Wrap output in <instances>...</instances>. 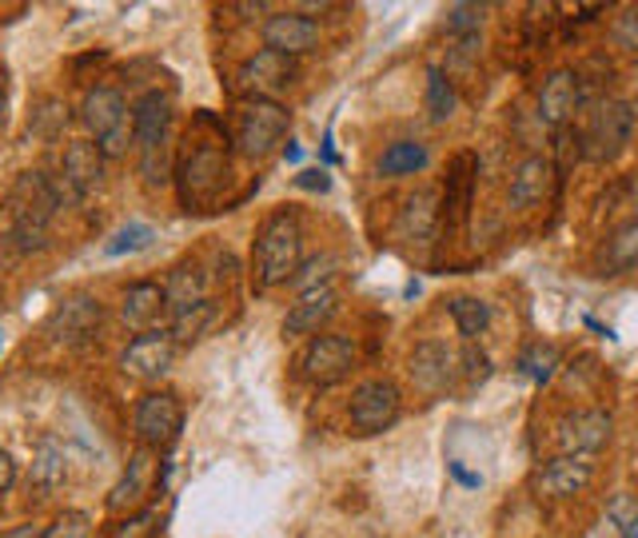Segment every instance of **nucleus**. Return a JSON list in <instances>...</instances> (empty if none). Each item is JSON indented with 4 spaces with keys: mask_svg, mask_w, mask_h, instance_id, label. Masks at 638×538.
<instances>
[{
    "mask_svg": "<svg viewBox=\"0 0 638 538\" xmlns=\"http://www.w3.org/2000/svg\"><path fill=\"white\" fill-rule=\"evenodd\" d=\"M299 256H303V228H299V216L288 208L271 211L256 231V244H251V279L259 288H279V283H291L299 271Z\"/></svg>",
    "mask_w": 638,
    "mask_h": 538,
    "instance_id": "1",
    "label": "nucleus"
},
{
    "mask_svg": "<svg viewBox=\"0 0 638 538\" xmlns=\"http://www.w3.org/2000/svg\"><path fill=\"white\" fill-rule=\"evenodd\" d=\"M172 100L164 92H144L132 108V139L140 148V172H144V184L160 188L172 179Z\"/></svg>",
    "mask_w": 638,
    "mask_h": 538,
    "instance_id": "2",
    "label": "nucleus"
},
{
    "mask_svg": "<svg viewBox=\"0 0 638 538\" xmlns=\"http://www.w3.org/2000/svg\"><path fill=\"white\" fill-rule=\"evenodd\" d=\"M638 128V108L630 100H598L595 112H590L587 128L578 132L583 136V159L590 164H615L622 152L630 148Z\"/></svg>",
    "mask_w": 638,
    "mask_h": 538,
    "instance_id": "3",
    "label": "nucleus"
},
{
    "mask_svg": "<svg viewBox=\"0 0 638 538\" xmlns=\"http://www.w3.org/2000/svg\"><path fill=\"white\" fill-rule=\"evenodd\" d=\"M291 128V112L279 104V100H244L236 112V124H231V144H236L239 156L264 159L284 144Z\"/></svg>",
    "mask_w": 638,
    "mask_h": 538,
    "instance_id": "4",
    "label": "nucleus"
},
{
    "mask_svg": "<svg viewBox=\"0 0 638 538\" xmlns=\"http://www.w3.org/2000/svg\"><path fill=\"white\" fill-rule=\"evenodd\" d=\"M228 152L219 148L216 139H199L192 144L176 164V188H179V199L188 204V208H199V204H212L219 199L224 184H228Z\"/></svg>",
    "mask_w": 638,
    "mask_h": 538,
    "instance_id": "5",
    "label": "nucleus"
},
{
    "mask_svg": "<svg viewBox=\"0 0 638 538\" xmlns=\"http://www.w3.org/2000/svg\"><path fill=\"white\" fill-rule=\"evenodd\" d=\"M132 427H136L140 447L164 451L176 443L179 427H184V407H179V399L172 391H152L132 411Z\"/></svg>",
    "mask_w": 638,
    "mask_h": 538,
    "instance_id": "6",
    "label": "nucleus"
},
{
    "mask_svg": "<svg viewBox=\"0 0 638 538\" xmlns=\"http://www.w3.org/2000/svg\"><path fill=\"white\" fill-rule=\"evenodd\" d=\"M399 407H403V399L391 379H368L351 395V427L359 435H379L399 418Z\"/></svg>",
    "mask_w": 638,
    "mask_h": 538,
    "instance_id": "7",
    "label": "nucleus"
},
{
    "mask_svg": "<svg viewBox=\"0 0 638 538\" xmlns=\"http://www.w3.org/2000/svg\"><path fill=\"white\" fill-rule=\"evenodd\" d=\"M356 343L343 335H311V343L303 348V359H299V371L319 383V387H331L339 379H348L351 368H356Z\"/></svg>",
    "mask_w": 638,
    "mask_h": 538,
    "instance_id": "8",
    "label": "nucleus"
},
{
    "mask_svg": "<svg viewBox=\"0 0 638 538\" xmlns=\"http://www.w3.org/2000/svg\"><path fill=\"white\" fill-rule=\"evenodd\" d=\"M176 363V339L172 331H144V335H132V343L120 351V368L124 375L140 379V383H156L164 379Z\"/></svg>",
    "mask_w": 638,
    "mask_h": 538,
    "instance_id": "9",
    "label": "nucleus"
},
{
    "mask_svg": "<svg viewBox=\"0 0 638 538\" xmlns=\"http://www.w3.org/2000/svg\"><path fill=\"white\" fill-rule=\"evenodd\" d=\"M610 411L603 407H578L558 418V455H598L610 443Z\"/></svg>",
    "mask_w": 638,
    "mask_h": 538,
    "instance_id": "10",
    "label": "nucleus"
},
{
    "mask_svg": "<svg viewBox=\"0 0 638 538\" xmlns=\"http://www.w3.org/2000/svg\"><path fill=\"white\" fill-rule=\"evenodd\" d=\"M555 179H558V168L550 156H543V152L523 156L515 164V172H511V184H507L511 208L527 211V208H538V204H547V199L555 196Z\"/></svg>",
    "mask_w": 638,
    "mask_h": 538,
    "instance_id": "11",
    "label": "nucleus"
},
{
    "mask_svg": "<svg viewBox=\"0 0 638 538\" xmlns=\"http://www.w3.org/2000/svg\"><path fill=\"white\" fill-rule=\"evenodd\" d=\"M148 490H156V451L140 447L128 458L124 475L116 478V487L109 490V510L112 515H132V510L144 507Z\"/></svg>",
    "mask_w": 638,
    "mask_h": 538,
    "instance_id": "12",
    "label": "nucleus"
},
{
    "mask_svg": "<svg viewBox=\"0 0 638 538\" xmlns=\"http://www.w3.org/2000/svg\"><path fill=\"white\" fill-rule=\"evenodd\" d=\"M296 80V60L279 56L271 49H259L256 56L239 69V89L248 92V100H276V92H284Z\"/></svg>",
    "mask_w": 638,
    "mask_h": 538,
    "instance_id": "13",
    "label": "nucleus"
},
{
    "mask_svg": "<svg viewBox=\"0 0 638 538\" xmlns=\"http://www.w3.org/2000/svg\"><path fill=\"white\" fill-rule=\"evenodd\" d=\"M595 478V455H555L538 470L535 490L543 498H575L590 487Z\"/></svg>",
    "mask_w": 638,
    "mask_h": 538,
    "instance_id": "14",
    "label": "nucleus"
},
{
    "mask_svg": "<svg viewBox=\"0 0 638 538\" xmlns=\"http://www.w3.org/2000/svg\"><path fill=\"white\" fill-rule=\"evenodd\" d=\"M264 49L291 60L303 56V52L319 49V24L303 12H276L264 20Z\"/></svg>",
    "mask_w": 638,
    "mask_h": 538,
    "instance_id": "15",
    "label": "nucleus"
},
{
    "mask_svg": "<svg viewBox=\"0 0 638 538\" xmlns=\"http://www.w3.org/2000/svg\"><path fill=\"white\" fill-rule=\"evenodd\" d=\"M475 172H478V159L475 152H459L451 159L447 168V179H443V219H447V228H463L471 216V204H475Z\"/></svg>",
    "mask_w": 638,
    "mask_h": 538,
    "instance_id": "16",
    "label": "nucleus"
},
{
    "mask_svg": "<svg viewBox=\"0 0 638 538\" xmlns=\"http://www.w3.org/2000/svg\"><path fill=\"white\" fill-rule=\"evenodd\" d=\"M80 120H84V128L100 139L116 136L120 128H128V104H124V92L120 89H109V84H96L92 92H84L80 100Z\"/></svg>",
    "mask_w": 638,
    "mask_h": 538,
    "instance_id": "17",
    "label": "nucleus"
},
{
    "mask_svg": "<svg viewBox=\"0 0 638 538\" xmlns=\"http://www.w3.org/2000/svg\"><path fill=\"white\" fill-rule=\"evenodd\" d=\"M408 371L411 379H415V387L439 395V391H447L451 383H455V371H459L455 351H451L447 343H439V339H423V343H415V351H411Z\"/></svg>",
    "mask_w": 638,
    "mask_h": 538,
    "instance_id": "18",
    "label": "nucleus"
},
{
    "mask_svg": "<svg viewBox=\"0 0 638 538\" xmlns=\"http://www.w3.org/2000/svg\"><path fill=\"white\" fill-rule=\"evenodd\" d=\"M439 224H443V196H439V188H415L399 208L395 231L403 239H411V244H431Z\"/></svg>",
    "mask_w": 638,
    "mask_h": 538,
    "instance_id": "19",
    "label": "nucleus"
},
{
    "mask_svg": "<svg viewBox=\"0 0 638 538\" xmlns=\"http://www.w3.org/2000/svg\"><path fill=\"white\" fill-rule=\"evenodd\" d=\"M100 323H104V308H100V299L92 296H72L64 299L56 311H52V335L60 339V343H69V348H76V343H84V339H92L100 331Z\"/></svg>",
    "mask_w": 638,
    "mask_h": 538,
    "instance_id": "20",
    "label": "nucleus"
},
{
    "mask_svg": "<svg viewBox=\"0 0 638 538\" xmlns=\"http://www.w3.org/2000/svg\"><path fill=\"white\" fill-rule=\"evenodd\" d=\"M578 72L570 69H555L547 80H543V89H538V120L547 124V128H567V120L578 112Z\"/></svg>",
    "mask_w": 638,
    "mask_h": 538,
    "instance_id": "21",
    "label": "nucleus"
},
{
    "mask_svg": "<svg viewBox=\"0 0 638 538\" xmlns=\"http://www.w3.org/2000/svg\"><path fill=\"white\" fill-rule=\"evenodd\" d=\"M336 308H339V291L331 288V283L299 291V299L288 308V319H284V331H288V335H319V328L336 315Z\"/></svg>",
    "mask_w": 638,
    "mask_h": 538,
    "instance_id": "22",
    "label": "nucleus"
},
{
    "mask_svg": "<svg viewBox=\"0 0 638 538\" xmlns=\"http://www.w3.org/2000/svg\"><path fill=\"white\" fill-rule=\"evenodd\" d=\"M104 152L96 148V139H72L64 148V164H60V176L69 179V188L76 192L80 199L96 192L104 184Z\"/></svg>",
    "mask_w": 638,
    "mask_h": 538,
    "instance_id": "23",
    "label": "nucleus"
},
{
    "mask_svg": "<svg viewBox=\"0 0 638 538\" xmlns=\"http://www.w3.org/2000/svg\"><path fill=\"white\" fill-rule=\"evenodd\" d=\"M168 311L164 303V288H160L156 279H140V283H128L124 299H120V315L128 323V331L144 335V331H156V319Z\"/></svg>",
    "mask_w": 638,
    "mask_h": 538,
    "instance_id": "24",
    "label": "nucleus"
},
{
    "mask_svg": "<svg viewBox=\"0 0 638 538\" xmlns=\"http://www.w3.org/2000/svg\"><path fill=\"white\" fill-rule=\"evenodd\" d=\"M204 288H208V279L199 271V263H179L172 268V276L164 279V303H168V315H179V311L196 308L204 303Z\"/></svg>",
    "mask_w": 638,
    "mask_h": 538,
    "instance_id": "25",
    "label": "nucleus"
},
{
    "mask_svg": "<svg viewBox=\"0 0 638 538\" xmlns=\"http://www.w3.org/2000/svg\"><path fill=\"white\" fill-rule=\"evenodd\" d=\"M428 148L419 144V139H395V144H388L383 148V156H379V172L383 176H415V172L428 168Z\"/></svg>",
    "mask_w": 638,
    "mask_h": 538,
    "instance_id": "26",
    "label": "nucleus"
},
{
    "mask_svg": "<svg viewBox=\"0 0 638 538\" xmlns=\"http://www.w3.org/2000/svg\"><path fill=\"white\" fill-rule=\"evenodd\" d=\"M447 311H451V319H455V331L467 339V343H475V339L491 328V303H487V299L455 296L447 303Z\"/></svg>",
    "mask_w": 638,
    "mask_h": 538,
    "instance_id": "27",
    "label": "nucleus"
},
{
    "mask_svg": "<svg viewBox=\"0 0 638 538\" xmlns=\"http://www.w3.org/2000/svg\"><path fill=\"white\" fill-rule=\"evenodd\" d=\"M638 263V216L627 219L622 228H615V236L603 248V271H627Z\"/></svg>",
    "mask_w": 638,
    "mask_h": 538,
    "instance_id": "28",
    "label": "nucleus"
},
{
    "mask_svg": "<svg viewBox=\"0 0 638 538\" xmlns=\"http://www.w3.org/2000/svg\"><path fill=\"white\" fill-rule=\"evenodd\" d=\"M212 319H216V303H212V299H204V303H196V308L172 315V339H176V348L179 343H184V348L196 343V339L212 328Z\"/></svg>",
    "mask_w": 638,
    "mask_h": 538,
    "instance_id": "29",
    "label": "nucleus"
},
{
    "mask_svg": "<svg viewBox=\"0 0 638 538\" xmlns=\"http://www.w3.org/2000/svg\"><path fill=\"white\" fill-rule=\"evenodd\" d=\"M518 371H523L527 379H535V383H550L558 371V348L555 343H543V339L527 343L523 355H518Z\"/></svg>",
    "mask_w": 638,
    "mask_h": 538,
    "instance_id": "30",
    "label": "nucleus"
},
{
    "mask_svg": "<svg viewBox=\"0 0 638 538\" xmlns=\"http://www.w3.org/2000/svg\"><path fill=\"white\" fill-rule=\"evenodd\" d=\"M459 96H455V84L447 80V72L439 69V64H431L428 69V108H431V120H451V112H455Z\"/></svg>",
    "mask_w": 638,
    "mask_h": 538,
    "instance_id": "31",
    "label": "nucleus"
},
{
    "mask_svg": "<svg viewBox=\"0 0 638 538\" xmlns=\"http://www.w3.org/2000/svg\"><path fill=\"white\" fill-rule=\"evenodd\" d=\"M64 475H69V467H64V451H60L56 443H44L37 463H32V478H37L44 490H56L60 483H64Z\"/></svg>",
    "mask_w": 638,
    "mask_h": 538,
    "instance_id": "32",
    "label": "nucleus"
},
{
    "mask_svg": "<svg viewBox=\"0 0 638 538\" xmlns=\"http://www.w3.org/2000/svg\"><path fill=\"white\" fill-rule=\"evenodd\" d=\"M483 17H487V9H483V4L459 0V4H451V9H447V32L455 40L478 37V29H483Z\"/></svg>",
    "mask_w": 638,
    "mask_h": 538,
    "instance_id": "33",
    "label": "nucleus"
},
{
    "mask_svg": "<svg viewBox=\"0 0 638 538\" xmlns=\"http://www.w3.org/2000/svg\"><path fill=\"white\" fill-rule=\"evenodd\" d=\"M152 239L156 231L148 224H128V228H120L116 236L109 239V256H132V251H144L152 248Z\"/></svg>",
    "mask_w": 638,
    "mask_h": 538,
    "instance_id": "34",
    "label": "nucleus"
},
{
    "mask_svg": "<svg viewBox=\"0 0 638 538\" xmlns=\"http://www.w3.org/2000/svg\"><path fill=\"white\" fill-rule=\"evenodd\" d=\"M64 124H69V112H64V104L49 100L44 108H37V120H32V136H40V139H56L60 132H64Z\"/></svg>",
    "mask_w": 638,
    "mask_h": 538,
    "instance_id": "35",
    "label": "nucleus"
},
{
    "mask_svg": "<svg viewBox=\"0 0 638 538\" xmlns=\"http://www.w3.org/2000/svg\"><path fill=\"white\" fill-rule=\"evenodd\" d=\"M92 535V523L84 510H64V515L44 530V538H89Z\"/></svg>",
    "mask_w": 638,
    "mask_h": 538,
    "instance_id": "36",
    "label": "nucleus"
},
{
    "mask_svg": "<svg viewBox=\"0 0 638 538\" xmlns=\"http://www.w3.org/2000/svg\"><path fill=\"white\" fill-rule=\"evenodd\" d=\"M459 371L467 375V387L483 383V379L491 375V359H487V351L475 348V343H467V348H463V363H459Z\"/></svg>",
    "mask_w": 638,
    "mask_h": 538,
    "instance_id": "37",
    "label": "nucleus"
},
{
    "mask_svg": "<svg viewBox=\"0 0 638 538\" xmlns=\"http://www.w3.org/2000/svg\"><path fill=\"white\" fill-rule=\"evenodd\" d=\"M615 44H622L627 52H638V4H627V9L615 17Z\"/></svg>",
    "mask_w": 638,
    "mask_h": 538,
    "instance_id": "38",
    "label": "nucleus"
},
{
    "mask_svg": "<svg viewBox=\"0 0 638 538\" xmlns=\"http://www.w3.org/2000/svg\"><path fill=\"white\" fill-rule=\"evenodd\" d=\"M610 523H615L622 535H627L630 527H638V498H630V495H615L610 498Z\"/></svg>",
    "mask_w": 638,
    "mask_h": 538,
    "instance_id": "39",
    "label": "nucleus"
},
{
    "mask_svg": "<svg viewBox=\"0 0 638 538\" xmlns=\"http://www.w3.org/2000/svg\"><path fill=\"white\" fill-rule=\"evenodd\" d=\"M152 530V510H136V515H128L124 523H120L116 530H112V538H144Z\"/></svg>",
    "mask_w": 638,
    "mask_h": 538,
    "instance_id": "40",
    "label": "nucleus"
},
{
    "mask_svg": "<svg viewBox=\"0 0 638 538\" xmlns=\"http://www.w3.org/2000/svg\"><path fill=\"white\" fill-rule=\"evenodd\" d=\"M296 184H299V188H308V192H328L331 188V176L323 168H311V172H299Z\"/></svg>",
    "mask_w": 638,
    "mask_h": 538,
    "instance_id": "41",
    "label": "nucleus"
},
{
    "mask_svg": "<svg viewBox=\"0 0 638 538\" xmlns=\"http://www.w3.org/2000/svg\"><path fill=\"white\" fill-rule=\"evenodd\" d=\"M12 483H17V458H12L9 451H0V498L9 495Z\"/></svg>",
    "mask_w": 638,
    "mask_h": 538,
    "instance_id": "42",
    "label": "nucleus"
},
{
    "mask_svg": "<svg viewBox=\"0 0 638 538\" xmlns=\"http://www.w3.org/2000/svg\"><path fill=\"white\" fill-rule=\"evenodd\" d=\"M264 9H268L264 0H256V4H251V0H236V4H231V12H239V17H259Z\"/></svg>",
    "mask_w": 638,
    "mask_h": 538,
    "instance_id": "43",
    "label": "nucleus"
},
{
    "mask_svg": "<svg viewBox=\"0 0 638 538\" xmlns=\"http://www.w3.org/2000/svg\"><path fill=\"white\" fill-rule=\"evenodd\" d=\"M0 538H44V530H40V527H17V530H9V535H0Z\"/></svg>",
    "mask_w": 638,
    "mask_h": 538,
    "instance_id": "44",
    "label": "nucleus"
},
{
    "mask_svg": "<svg viewBox=\"0 0 638 538\" xmlns=\"http://www.w3.org/2000/svg\"><path fill=\"white\" fill-rule=\"evenodd\" d=\"M451 470H455V478H463V483H467V487H475V483H478V478H475V475H467V470L459 467V463H451Z\"/></svg>",
    "mask_w": 638,
    "mask_h": 538,
    "instance_id": "45",
    "label": "nucleus"
},
{
    "mask_svg": "<svg viewBox=\"0 0 638 538\" xmlns=\"http://www.w3.org/2000/svg\"><path fill=\"white\" fill-rule=\"evenodd\" d=\"M622 538H638V527H630V530H627V535H622Z\"/></svg>",
    "mask_w": 638,
    "mask_h": 538,
    "instance_id": "46",
    "label": "nucleus"
},
{
    "mask_svg": "<svg viewBox=\"0 0 638 538\" xmlns=\"http://www.w3.org/2000/svg\"><path fill=\"white\" fill-rule=\"evenodd\" d=\"M0 124H4V96H0Z\"/></svg>",
    "mask_w": 638,
    "mask_h": 538,
    "instance_id": "47",
    "label": "nucleus"
},
{
    "mask_svg": "<svg viewBox=\"0 0 638 538\" xmlns=\"http://www.w3.org/2000/svg\"><path fill=\"white\" fill-rule=\"evenodd\" d=\"M635 208H638V176H635Z\"/></svg>",
    "mask_w": 638,
    "mask_h": 538,
    "instance_id": "48",
    "label": "nucleus"
},
{
    "mask_svg": "<svg viewBox=\"0 0 638 538\" xmlns=\"http://www.w3.org/2000/svg\"><path fill=\"white\" fill-rule=\"evenodd\" d=\"M0 308H4V288H0Z\"/></svg>",
    "mask_w": 638,
    "mask_h": 538,
    "instance_id": "49",
    "label": "nucleus"
}]
</instances>
